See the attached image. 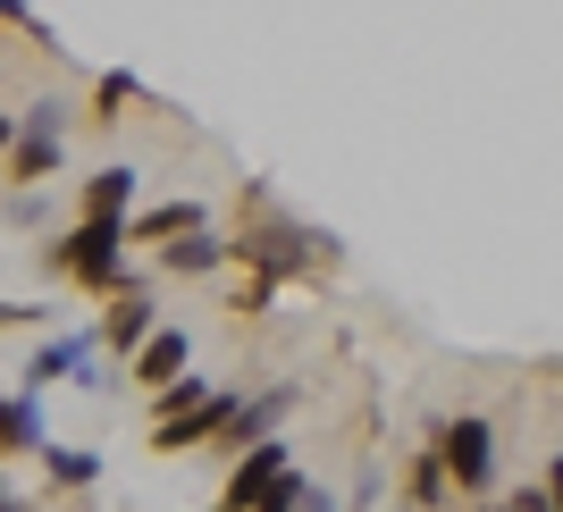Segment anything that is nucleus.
I'll return each instance as SVG.
<instances>
[{
    "label": "nucleus",
    "mask_w": 563,
    "mask_h": 512,
    "mask_svg": "<svg viewBox=\"0 0 563 512\" xmlns=\"http://www.w3.org/2000/svg\"><path fill=\"white\" fill-rule=\"evenodd\" d=\"M93 353H101V327H59V336H43V345L25 353V387H34V396L76 387V378L93 370Z\"/></svg>",
    "instance_id": "obj_5"
},
{
    "label": "nucleus",
    "mask_w": 563,
    "mask_h": 512,
    "mask_svg": "<svg viewBox=\"0 0 563 512\" xmlns=\"http://www.w3.org/2000/svg\"><path fill=\"white\" fill-rule=\"evenodd\" d=\"M43 479H51V488H93L101 454H85V445H43Z\"/></svg>",
    "instance_id": "obj_12"
},
{
    "label": "nucleus",
    "mask_w": 563,
    "mask_h": 512,
    "mask_svg": "<svg viewBox=\"0 0 563 512\" xmlns=\"http://www.w3.org/2000/svg\"><path fill=\"white\" fill-rule=\"evenodd\" d=\"M135 93H143L135 76H126V68H110V76H101V85H93V118H101V126H110V118L126 110V101H135Z\"/></svg>",
    "instance_id": "obj_16"
},
{
    "label": "nucleus",
    "mask_w": 563,
    "mask_h": 512,
    "mask_svg": "<svg viewBox=\"0 0 563 512\" xmlns=\"http://www.w3.org/2000/svg\"><path fill=\"white\" fill-rule=\"evenodd\" d=\"M219 396V387H211V378H168V387H161V396H152V420H186V412H202V403H211Z\"/></svg>",
    "instance_id": "obj_13"
},
{
    "label": "nucleus",
    "mask_w": 563,
    "mask_h": 512,
    "mask_svg": "<svg viewBox=\"0 0 563 512\" xmlns=\"http://www.w3.org/2000/svg\"><path fill=\"white\" fill-rule=\"evenodd\" d=\"M43 320H59L51 303H0V327H43Z\"/></svg>",
    "instance_id": "obj_18"
},
{
    "label": "nucleus",
    "mask_w": 563,
    "mask_h": 512,
    "mask_svg": "<svg viewBox=\"0 0 563 512\" xmlns=\"http://www.w3.org/2000/svg\"><path fill=\"white\" fill-rule=\"evenodd\" d=\"M152 327H161L152 278H143V269H126V278L110 286V303H101V353H118V361H126V353H135L143 336H152Z\"/></svg>",
    "instance_id": "obj_4"
},
{
    "label": "nucleus",
    "mask_w": 563,
    "mask_h": 512,
    "mask_svg": "<svg viewBox=\"0 0 563 512\" xmlns=\"http://www.w3.org/2000/svg\"><path fill=\"white\" fill-rule=\"evenodd\" d=\"M9 143H18V110H0V160H9Z\"/></svg>",
    "instance_id": "obj_20"
},
{
    "label": "nucleus",
    "mask_w": 563,
    "mask_h": 512,
    "mask_svg": "<svg viewBox=\"0 0 563 512\" xmlns=\"http://www.w3.org/2000/svg\"><path fill=\"white\" fill-rule=\"evenodd\" d=\"M43 269H51V278H68V286L110 294V286L126 278V219H76L68 235H51Z\"/></svg>",
    "instance_id": "obj_1"
},
{
    "label": "nucleus",
    "mask_w": 563,
    "mask_h": 512,
    "mask_svg": "<svg viewBox=\"0 0 563 512\" xmlns=\"http://www.w3.org/2000/svg\"><path fill=\"white\" fill-rule=\"evenodd\" d=\"M539 488H547V504L563 512V454H555V463H547V479H539Z\"/></svg>",
    "instance_id": "obj_19"
},
{
    "label": "nucleus",
    "mask_w": 563,
    "mask_h": 512,
    "mask_svg": "<svg viewBox=\"0 0 563 512\" xmlns=\"http://www.w3.org/2000/svg\"><path fill=\"white\" fill-rule=\"evenodd\" d=\"M194 227H211L202 219V202H152V210H126V244H168V235H194Z\"/></svg>",
    "instance_id": "obj_11"
},
{
    "label": "nucleus",
    "mask_w": 563,
    "mask_h": 512,
    "mask_svg": "<svg viewBox=\"0 0 563 512\" xmlns=\"http://www.w3.org/2000/svg\"><path fill=\"white\" fill-rule=\"evenodd\" d=\"M0 512H25V504H9V496H0Z\"/></svg>",
    "instance_id": "obj_23"
},
{
    "label": "nucleus",
    "mask_w": 563,
    "mask_h": 512,
    "mask_svg": "<svg viewBox=\"0 0 563 512\" xmlns=\"http://www.w3.org/2000/svg\"><path fill=\"white\" fill-rule=\"evenodd\" d=\"M303 496H311V479H303L295 463H286V470H278V479H269V488H261L244 512H303Z\"/></svg>",
    "instance_id": "obj_14"
},
{
    "label": "nucleus",
    "mask_w": 563,
    "mask_h": 512,
    "mask_svg": "<svg viewBox=\"0 0 563 512\" xmlns=\"http://www.w3.org/2000/svg\"><path fill=\"white\" fill-rule=\"evenodd\" d=\"M303 512H336V496H329V488H311V496H303Z\"/></svg>",
    "instance_id": "obj_21"
},
{
    "label": "nucleus",
    "mask_w": 563,
    "mask_h": 512,
    "mask_svg": "<svg viewBox=\"0 0 563 512\" xmlns=\"http://www.w3.org/2000/svg\"><path fill=\"white\" fill-rule=\"evenodd\" d=\"M471 512H521V504H514V496H505V504H488V496H471Z\"/></svg>",
    "instance_id": "obj_22"
},
{
    "label": "nucleus",
    "mask_w": 563,
    "mask_h": 512,
    "mask_svg": "<svg viewBox=\"0 0 563 512\" xmlns=\"http://www.w3.org/2000/svg\"><path fill=\"white\" fill-rule=\"evenodd\" d=\"M51 428H43V396L18 387V396H0V463H18V454H43Z\"/></svg>",
    "instance_id": "obj_9"
},
{
    "label": "nucleus",
    "mask_w": 563,
    "mask_h": 512,
    "mask_svg": "<svg viewBox=\"0 0 563 512\" xmlns=\"http://www.w3.org/2000/svg\"><path fill=\"white\" fill-rule=\"evenodd\" d=\"M0 25H18L25 43H43V51H59V43H51V25L34 18V9H25V0H0Z\"/></svg>",
    "instance_id": "obj_17"
},
{
    "label": "nucleus",
    "mask_w": 563,
    "mask_h": 512,
    "mask_svg": "<svg viewBox=\"0 0 563 512\" xmlns=\"http://www.w3.org/2000/svg\"><path fill=\"white\" fill-rule=\"evenodd\" d=\"M286 463H295V454H286L278 437H261V445H244V454H235V470H228V496H219V512H244V504H253V496L269 488V479H278Z\"/></svg>",
    "instance_id": "obj_7"
},
{
    "label": "nucleus",
    "mask_w": 563,
    "mask_h": 512,
    "mask_svg": "<svg viewBox=\"0 0 563 512\" xmlns=\"http://www.w3.org/2000/svg\"><path fill=\"white\" fill-rule=\"evenodd\" d=\"M143 202V177L126 160H110V168H93L85 177V193H76V219H126V210Z\"/></svg>",
    "instance_id": "obj_8"
},
{
    "label": "nucleus",
    "mask_w": 563,
    "mask_h": 512,
    "mask_svg": "<svg viewBox=\"0 0 563 512\" xmlns=\"http://www.w3.org/2000/svg\"><path fill=\"white\" fill-rule=\"evenodd\" d=\"M446 496H454V479H446V463H438V445H429L421 463H412V504H421V512H438Z\"/></svg>",
    "instance_id": "obj_15"
},
{
    "label": "nucleus",
    "mask_w": 563,
    "mask_h": 512,
    "mask_svg": "<svg viewBox=\"0 0 563 512\" xmlns=\"http://www.w3.org/2000/svg\"><path fill=\"white\" fill-rule=\"evenodd\" d=\"M228 260H235V244H219L211 227L168 235V244H161V269H168V278H211V269H228Z\"/></svg>",
    "instance_id": "obj_10"
},
{
    "label": "nucleus",
    "mask_w": 563,
    "mask_h": 512,
    "mask_svg": "<svg viewBox=\"0 0 563 512\" xmlns=\"http://www.w3.org/2000/svg\"><path fill=\"white\" fill-rule=\"evenodd\" d=\"M68 135H76V110H68L59 93L25 101V110H18V143H9L0 177H9V186H43V177H59V160H68Z\"/></svg>",
    "instance_id": "obj_2"
},
{
    "label": "nucleus",
    "mask_w": 563,
    "mask_h": 512,
    "mask_svg": "<svg viewBox=\"0 0 563 512\" xmlns=\"http://www.w3.org/2000/svg\"><path fill=\"white\" fill-rule=\"evenodd\" d=\"M438 463H446L454 496H488L496 488V420L488 412H454L438 428Z\"/></svg>",
    "instance_id": "obj_3"
},
{
    "label": "nucleus",
    "mask_w": 563,
    "mask_h": 512,
    "mask_svg": "<svg viewBox=\"0 0 563 512\" xmlns=\"http://www.w3.org/2000/svg\"><path fill=\"white\" fill-rule=\"evenodd\" d=\"M186 370H194V336H186V327H168V320L126 353V387H143V396H161L168 378H186Z\"/></svg>",
    "instance_id": "obj_6"
}]
</instances>
